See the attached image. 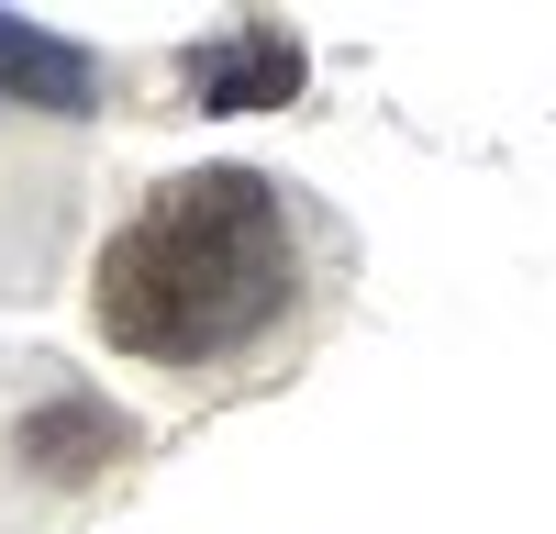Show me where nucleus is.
<instances>
[{"label": "nucleus", "mask_w": 556, "mask_h": 534, "mask_svg": "<svg viewBox=\"0 0 556 534\" xmlns=\"http://www.w3.org/2000/svg\"><path fill=\"white\" fill-rule=\"evenodd\" d=\"M290 301V212L256 167L167 178L101 256V334L156 368H212Z\"/></svg>", "instance_id": "f257e3e1"}, {"label": "nucleus", "mask_w": 556, "mask_h": 534, "mask_svg": "<svg viewBox=\"0 0 556 534\" xmlns=\"http://www.w3.org/2000/svg\"><path fill=\"white\" fill-rule=\"evenodd\" d=\"M190 89H201V112H278V101H301V34H278V23L212 34V44H190Z\"/></svg>", "instance_id": "f03ea898"}, {"label": "nucleus", "mask_w": 556, "mask_h": 534, "mask_svg": "<svg viewBox=\"0 0 556 534\" xmlns=\"http://www.w3.org/2000/svg\"><path fill=\"white\" fill-rule=\"evenodd\" d=\"M123 445H134V434H123V412H101L89 390H56V400L23 423V457H34L45 479H89L101 457H123Z\"/></svg>", "instance_id": "7ed1b4c3"}, {"label": "nucleus", "mask_w": 556, "mask_h": 534, "mask_svg": "<svg viewBox=\"0 0 556 534\" xmlns=\"http://www.w3.org/2000/svg\"><path fill=\"white\" fill-rule=\"evenodd\" d=\"M0 101H34V112H89V56L0 12Z\"/></svg>", "instance_id": "20e7f679"}]
</instances>
